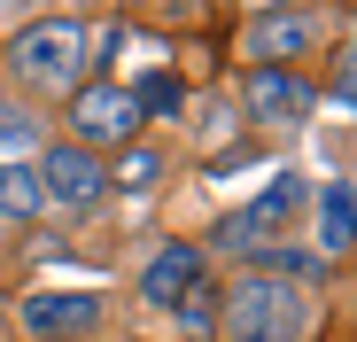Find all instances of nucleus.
I'll use <instances>...</instances> for the list:
<instances>
[{"label": "nucleus", "instance_id": "obj_1", "mask_svg": "<svg viewBox=\"0 0 357 342\" xmlns=\"http://www.w3.org/2000/svg\"><path fill=\"white\" fill-rule=\"evenodd\" d=\"M319 319L311 288L303 280H287V272H241V288L225 296V334L233 342H303Z\"/></svg>", "mask_w": 357, "mask_h": 342}, {"label": "nucleus", "instance_id": "obj_2", "mask_svg": "<svg viewBox=\"0 0 357 342\" xmlns=\"http://www.w3.org/2000/svg\"><path fill=\"white\" fill-rule=\"evenodd\" d=\"M8 54H16V78L39 86V94H78V86H86V63H93V54H86V31H78L70 16L31 24Z\"/></svg>", "mask_w": 357, "mask_h": 342}, {"label": "nucleus", "instance_id": "obj_3", "mask_svg": "<svg viewBox=\"0 0 357 342\" xmlns=\"http://www.w3.org/2000/svg\"><path fill=\"white\" fill-rule=\"evenodd\" d=\"M303 210H311V179H303V171H280L257 202H241V218H225L218 241H225L233 257H257V249H272L280 234H295V225H303Z\"/></svg>", "mask_w": 357, "mask_h": 342}, {"label": "nucleus", "instance_id": "obj_4", "mask_svg": "<svg viewBox=\"0 0 357 342\" xmlns=\"http://www.w3.org/2000/svg\"><path fill=\"white\" fill-rule=\"evenodd\" d=\"M70 148H125L132 133H140V109H132V94L116 86V78H86L78 94H70Z\"/></svg>", "mask_w": 357, "mask_h": 342}, {"label": "nucleus", "instance_id": "obj_5", "mask_svg": "<svg viewBox=\"0 0 357 342\" xmlns=\"http://www.w3.org/2000/svg\"><path fill=\"white\" fill-rule=\"evenodd\" d=\"M31 171H39V195H47L54 210H93V202L109 195V163L86 156V148H47Z\"/></svg>", "mask_w": 357, "mask_h": 342}, {"label": "nucleus", "instance_id": "obj_6", "mask_svg": "<svg viewBox=\"0 0 357 342\" xmlns=\"http://www.w3.org/2000/svg\"><path fill=\"white\" fill-rule=\"evenodd\" d=\"M311 78H295V70H249L241 78V109L257 125H295V117H311Z\"/></svg>", "mask_w": 357, "mask_h": 342}, {"label": "nucleus", "instance_id": "obj_7", "mask_svg": "<svg viewBox=\"0 0 357 342\" xmlns=\"http://www.w3.org/2000/svg\"><path fill=\"white\" fill-rule=\"evenodd\" d=\"M311 39H319V24L287 8V16H257L241 31V54H257V70H280L287 54H311Z\"/></svg>", "mask_w": 357, "mask_h": 342}, {"label": "nucleus", "instance_id": "obj_8", "mask_svg": "<svg viewBox=\"0 0 357 342\" xmlns=\"http://www.w3.org/2000/svg\"><path fill=\"white\" fill-rule=\"evenodd\" d=\"M195 288H202V249H195V241H171V249H163V257H155V265L140 272V296H148L155 311L187 304Z\"/></svg>", "mask_w": 357, "mask_h": 342}, {"label": "nucleus", "instance_id": "obj_9", "mask_svg": "<svg viewBox=\"0 0 357 342\" xmlns=\"http://www.w3.org/2000/svg\"><path fill=\"white\" fill-rule=\"evenodd\" d=\"M24 327L31 334H93L101 296H24Z\"/></svg>", "mask_w": 357, "mask_h": 342}, {"label": "nucleus", "instance_id": "obj_10", "mask_svg": "<svg viewBox=\"0 0 357 342\" xmlns=\"http://www.w3.org/2000/svg\"><path fill=\"white\" fill-rule=\"evenodd\" d=\"M47 195H39V171L31 163H0V218H39Z\"/></svg>", "mask_w": 357, "mask_h": 342}, {"label": "nucleus", "instance_id": "obj_11", "mask_svg": "<svg viewBox=\"0 0 357 342\" xmlns=\"http://www.w3.org/2000/svg\"><path fill=\"white\" fill-rule=\"evenodd\" d=\"M319 249L326 257L349 249V179H326V195H319Z\"/></svg>", "mask_w": 357, "mask_h": 342}, {"label": "nucleus", "instance_id": "obj_12", "mask_svg": "<svg viewBox=\"0 0 357 342\" xmlns=\"http://www.w3.org/2000/svg\"><path fill=\"white\" fill-rule=\"evenodd\" d=\"M132 94V109H155V117H171L178 101H187V86H178L171 70H155V78H140V86H125Z\"/></svg>", "mask_w": 357, "mask_h": 342}, {"label": "nucleus", "instance_id": "obj_13", "mask_svg": "<svg viewBox=\"0 0 357 342\" xmlns=\"http://www.w3.org/2000/svg\"><path fill=\"white\" fill-rule=\"evenodd\" d=\"M163 179V156L155 148H125V163H116V187H132V195H148Z\"/></svg>", "mask_w": 357, "mask_h": 342}, {"label": "nucleus", "instance_id": "obj_14", "mask_svg": "<svg viewBox=\"0 0 357 342\" xmlns=\"http://www.w3.org/2000/svg\"><path fill=\"white\" fill-rule=\"evenodd\" d=\"M171 311H178V327H210V319H218V311H210V296H202V288H195V296H187V304H171Z\"/></svg>", "mask_w": 357, "mask_h": 342}]
</instances>
